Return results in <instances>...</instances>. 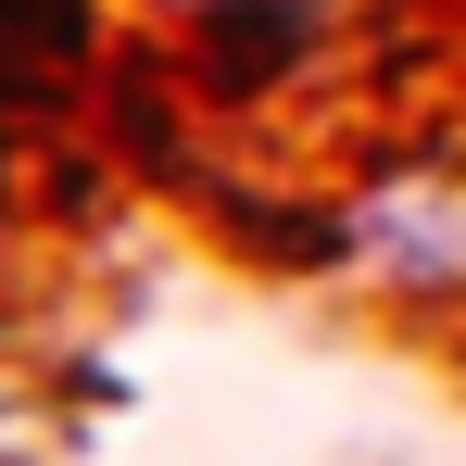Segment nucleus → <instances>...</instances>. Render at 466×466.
Wrapping results in <instances>:
<instances>
[{"label": "nucleus", "instance_id": "1", "mask_svg": "<svg viewBox=\"0 0 466 466\" xmlns=\"http://www.w3.org/2000/svg\"><path fill=\"white\" fill-rule=\"evenodd\" d=\"M215 13H228V0H215Z\"/></svg>", "mask_w": 466, "mask_h": 466}]
</instances>
